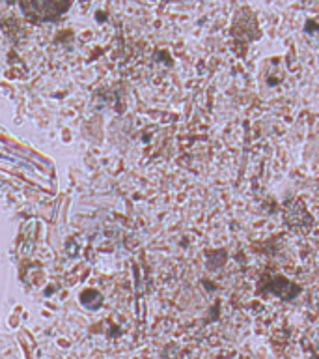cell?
<instances>
[{
    "label": "cell",
    "mask_w": 319,
    "mask_h": 359,
    "mask_svg": "<svg viewBox=\"0 0 319 359\" xmlns=\"http://www.w3.org/2000/svg\"><path fill=\"white\" fill-rule=\"evenodd\" d=\"M19 4L32 21H52L71 8L73 0H19Z\"/></svg>",
    "instance_id": "6da1fadb"
}]
</instances>
